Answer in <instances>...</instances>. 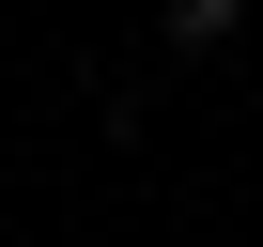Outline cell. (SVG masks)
<instances>
[{
  "label": "cell",
  "instance_id": "obj_1",
  "mask_svg": "<svg viewBox=\"0 0 263 247\" xmlns=\"http://www.w3.org/2000/svg\"><path fill=\"white\" fill-rule=\"evenodd\" d=\"M155 31H171V47H232V31H248V0H155Z\"/></svg>",
  "mask_w": 263,
  "mask_h": 247
}]
</instances>
